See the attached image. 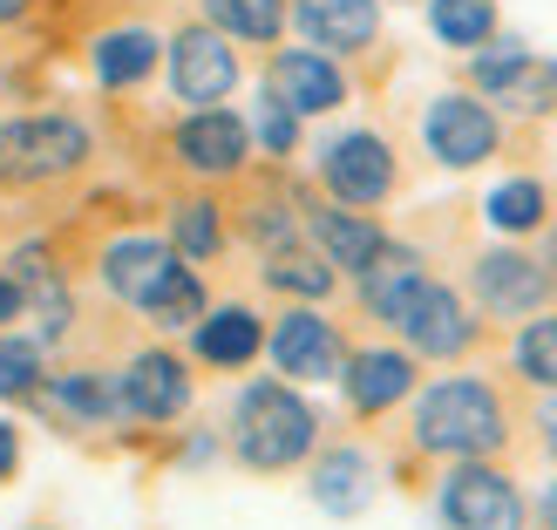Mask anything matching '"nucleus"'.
I'll return each instance as SVG.
<instances>
[{
	"label": "nucleus",
	"mask_w": 557,
	"mask_h": 530,
	"mask_svg": "<svg viewBox=\"0 0 557 530\" xmlns=\"http://www.w3.org/2000/svg\"><path fill=\"white\" fill-rule=\"evenodd\" d=\"M510 360H517V374L531 381V387L557 395V313H531V320H523Z\"/></svg>",
	"instance_id": "obj_29"
},
{
	"label": "nucleus",
	"mask_w": 557,
	"mask_h": 530,
	"mask_svg": "<svg viewBox=\"0 0 557 530\" xmlns=\"http://www.w3.org/2000/svg\"><path fill=\"white\" fill-rule=\"evenodd\" d=\"M184 272L190 266L177 259V245L157 238V232H123V238L102 245V286L116 293L123 306H136V313H150V306L171 293Z\"/></svg>",
	"instance_id": "obj_9"
},
{
	"label": "nucleus",
	"mask_w": 557,
	"mask_h": 530,
	"mask_svg": "<svg viewBox=\"0 0 557 530\" xmlns=\"http://www.w3.org/2000/svg\"><path fill=\"white\" fill-rule=\"evenodd\" d=\"M265 354L286 381H341V360H347V341L320 306H286L265 333Z\"/></svg>",
	"instance_id": "obj_10"
},
{
	"label": "nucleus",
	"mask_w": 557,
	"mask_h": 530,
	"mask_svg": "<svg viewBox=\"0 0 557 530\" xmlns=\"http://www.w3.org/2000/svg\"><path fill=\"white\" fill-rule=\"evenodd\" d=\"M265 96L286 102L299 123L306 116H333V109L347 102V69L333 62V54H320V48H272Z\"/></svg>",
	"instance_id": "obj_13"
},
{
	"label": "nucleus",
	"mask_w": 557,
	"mask_h": 530,
	"mask_svg": "<svg viewBox=\"0 0 557 530\" xmlns=\"http://www.w3.org/2000/svg\"><path fill=\"white\" fill-rule=\"evenodd\" d=\"M544 272H550V286H557V238H550V259H544Z\"/></svg>",
	"instance_id": "obj_41"
},
{
	"label": "nucleus",
	"mask_w": 557,
	"mask_h": 530,
	"mask_svg": "<svg viewBox=\"0 0 557 530\" xmlns=\"http://www.w3.org/2000/svg\"><path fill=\"white\" fill-rule=\"evenodd\" d=\"M422 252H414V245H395V238H387V252L368 266V272H360V306H368V313L387 326V313H395V306L414 293V286H422Z\"/></svg>",
	"instance_id": "obj_23"
},
{
	"label": "nucleus",
	"mask_w": 557,
	"mask_h": 530,
	"mask_svg": "<svg viewBox=\"0 0 557 530\" xmlns=\"http://www.w3.org/2000/svg\"><path fill=\"white\" fill-rule=\"evenodd\" d=\"M27 8H35V0H0V27H14V21H21Z\"/></svg>",
	"instance_id": "obj_40"
},
{
	"label": "nucleus",
	"mask_w": 557,
	"mask_h": 530,
	"mask_svg": "<svg viewBox=\"0 0 557 530\" xmlns=\"http://www.w3.org/2000/svg\"><path fill=\"white\" fill-rule=\"evenodd\" d=\"M245 238L259 245V252H286V245H299V211L293 205H278V198H259L252 211H245Z\"/></svg>",
	"instance_id": "obj_34"
},
{
	"label": "nucleus",
	"mask_w": 557,
	"mask_h": 530,
	"mask_svg": "<svg viewBox=\"0 0 557 530\" xmlns=\"http://www.w3.org/2000/svg\"><path fill=\"white\" fill-rule=\"evenodd\" d=\"M157 62H163V41L150 35V27H136V21L102 27V35L89 41V75L102 82V89H144V82L157 75Z\"/></svg>",
	"instance_id": "obj_22"
},
{
	"label": "nucleus",
	"mask_w": 557,
	"mask_h": 530,
	"mask_svg": "<svg viewBox=\"0 0 557 530\" xmlns=\"http://www.w3.org/2000/svg\"><path fill=\"white\" fill-rule=\"evenodd\" d=\"M537 429H544V449L557 456V395H544V402H537Z\"/></svg>",
	"instance_id": "obj_38"
},
{
	"label": "nucleus",
	"mask_w": 557,
	"mask_h": 530,
	"mask_svg": "<svg viewBox=\"0 0 557 530\" xmlns=\"http://www.w3.org/2000/svg\"><path fill=\"white\" fill-rule=\"evenodd\" d=\"M429 35L442 48H469V54H476L496 35V0H429Z\"/></svg>",
	"instance_id": "obj_28"
},
{
	"label": "nucleus",
	"mask_w": 557,
	"mask_h": 530,
	"mask_svg": "<svg viewBox=\"0 0 557 530\" xmlns=\"http://www.w3.org/2000/svg\"><path fill=\"white\" fill-rule=\"evenodd\" d=\"M205 306H211V299H205V279H198V272H184V279H177V286L150 306L144 320H150L157 333H190V326L205 320Z\"/></svg>",
	"instance_id": "obj_33"
},
{
	"label": "nucleus",
	"mask_w": 557,
	"mask_h": 530,
	"mask_svg": "<svg viewBox=\"0 0 557 530\" xmlns=\"http://www.w3.org/2000/svg\"><path fill=\"white\" fill-rule=\"evenodd\" d=\"M14 272V286H21V313L35 320V341L41 347H54L69 333V320H75V299H69V279H62V266H54L41 245H21V252L8 259Z\"/></svg>",
	"instance_id": "obj_19"
},
{
	"label": "nucleus",
	"mask_w": 557,
	"mask_h": 530,
	"mask_svg": "<svg viewBox=\"0 0 557 530\" xmlns=\"http://www.w3.org/2000/svg\"><path fill=\"white\" fill-rule=\"evenodd\" d=\"M163 69H171V96L190 109H218L238 89V48L218 35V27H177L163 41Z\"/></svg>",
	"instance_id": "obj_8"
},
{
	"label": "nucleus",
	"mask_w": 557,
	"mask_h": 530,
	"mask_svg": "<svg viewBox=\"0 0 557 530\" xmlns=\"http://www.w3.org/2000/svg\"><path fill=\"white\" fill-rule=\"evenodd\" d=\"M387 326L408 341V354L414 360H462L469 347H476V333H483V320L462 306V293L456 286H442V279H422L395 313H387Z\"/></svg>",
	"instance_id": "obj_6"
},
{
	"label": "nucleus",
	"mask_w": 557,
	"mask_h": 530,
	"mask_svg": "<svg viewBox=\"0 0 557 530\" xmlns=\"http://www.w3.org/2000/svg\"><path fill=\"white\" fill-rule=\"evenodd\" d=\"M171 150L190 177H238L245 163H252V123L238 116V109H190V116L171 130Z\"/></svg>",
	"instance_id": "obj_11"
},
{
	"label": "nucleus",
	"mask_w": 557,
	"mask_h": 530,
	"mask_svg": "<svg viewBox=\"0 0 557 530\" xmlns=\"http://www.w3.org/2000/svg\"><path fill=\"white\" fill-rule=\"evenodd\" d=\"M510 442V408L483 374H442L414 395V449L442 463H490Z\"/></svg>",
	"instance_id": "obj_1"
},
{
	"label": "nucleus",
	"mask_w": 557,
	"mask_h": 530,
	"mask_svg": "<svg viewBox=\"0 0 557 530\" xmlns=\"http://www.w3.org/2000/svg\"><path fill=\"white\" fill-rule=\"evenodd\" d=\"M320 184H326V205H347V211H374L395 198L401 184V163H395V144L381 130H341L320 144Z\"/></svg>",
	"instance_id": "obj_4"
},
{
	"label": "nucleus",
	"mask_w": 557,
	"mask_h": 530,
	"mask_svg": "<svg viewBox=\"0 0 557 530\" xmlns=\"http://www.w3.org/2000/svg\"><path fill=\"white\" fill-rule=\"evenodd\" d=\"M299 232L313 238V252L333 266V272H368L381 252H387V232L374 225V211H347V205H299Z\"/></svg>",
	"instance_id": "obj_18"
},
{
	"label": "nucleus",
	"mask_w": 557,
	"mask_h": 530,
	"mask_svg": "<svg viewBox=\"0 0 557 530\" xmlns=\"http://www.w3.org/2000/svg\"><path fill=\"white\" fill-rule=\"evenodd\" d=\"M414 381H422V374H414V354L408 347H354L341 360V395H347V408L360 415V422L401 408L414 395Z\"/></svg>",
	"instance_id": "obj_15"
},
{
	"label": "nucleus",
	"mask_w": 557,
	"mask_h": 530,
	"mask_svg": "<svg viewBox=\"0 0 557 530\" xmlns=\"http://www.w3.org/2000/svg\"><path fill=\"white\" fill-rule=\"evenodd\" d=\"M469 293H476V306L490 320H531L550 299V272H544L537 252L496 245V252H483L476 266H469Z\"/></svg>",
	"instance_id": "obj_12"
},
{
	"label": "nucleus",
	"mask_w": 557,
	"mask_h": 530,
	"mask_svg": "<svg viewBox=\"0 0 557 530\" xmlns=\"http://www.w3.org/2000/svg\"><path fill=\"white\" fill-rule=\"evenodd\" d=\"M41 415L54 429H109V422H123V395H116V374H102V368H69V374H41L35 395Z\"/></svg>",
	"instance_id": "obj_17"
},
{
	"label": "nucleus",
	"mask_w": 557,
	"mask_h": 530,
	"mask_svg": "<svg viewBox=\"0 0 557 530\" xmlns=\"http://www.w3.org/2000/svg\"><path fill=\"white\" fill-rule=\"evenodd\" d=\"M422 144L442 171H476V163L504 150V123H496V109L476 89H449L422 109Z\"/></svg>",
	"instance_id": "obj_7"
},
{
	"label": "nucleus",
	"mask_w": 557,
	"mask_h": 530,
	"mask_svg": "<svg viewBox=\"0 0 557 530\" xmlns=\"http://www.w3.org/2000/svg\"><path fill=\"white\" fill-rule=\"evenodd\" d=\"M523 62H531V48H523L517 35H490L476 54H469V82H476V96H483V102H496V96H504L510 82H517Z\"/></svg>",
	"instance_id": "obj_30"
},
{
	"label": "nucleus",
	"mask_w": 557,
	"mask_h": 530,
	"mask_svg": "<svg viewBox=\"0 0 557 530\" xmlns=\"http://www.w3.org/2000/svg\"><path fill=\"white\" fill-rule=\"evenodd\" d=\"M265 286H272V293H286L293 306H320L333 286H341V272H333L320 252H306V245H286V252H272V259H265Z\"/></svg>",
	"instance_id": "obj_26"
},
{
	"label": "nucleus",
	"mask_w": 557,
	"mask_h": 530,
	"mask_svg": "<svg viewBox=\"0 0 557 530\" xmlns=\"http://www.w3.org/2000/svg\"><path fill=\"white\" fill-rule=\"evenodd\" d=\"M374 490H381L374 456L354 449V442H333V449H320V456H313V477H306V496H313L326 517H360V510L374 504Z\"/></svg>",
	"instance_id": "obj_20"
},
{
	"label": "nucleus",
	"mask_w": 557,
	"mask_h": 530,
	"mask_svg": "<svg viewBox=\"0 0 557 530\" xmlns=\"http://www.w3.org/2000/svg\"><path fill=\"white\" fill-rule=\"evenodd\" d=\"M245 123H252V150H265V157H293L299 150V116L286 102H272L265 89H259V109Z\"/></svg>",
	"instance_id": "obj_35"
},
{
	"label": "nucleus",
	"mask_w": 557,
	"mask_h": 530,
	"mask_svg": "<svg viewBox=\"0 0 557 530\" xmlns=\"http://www.w3.org/2000/svg\"><path fill=\"white\" fill-rule=\"evenodd\" d=\"M8 320H21V286L0 272V333H8Z\"/></svg>",
	"instance_id": "obj_37"
},
{
	"label": "nucleus",
	"mask_w": 557,
	"mask_h": 530,
	"mask_svg": "<svg viewBox=\"0 0 557 530\" xmlns=\"http://www.w3.org/2000/svg\"><path fill=\"white\" fill-rule=\"evenodd\" d=\"M286 27H299L306 48L341 62L381 41V0H286Z\"/></svg>",
	"instance_id": "obj_16"
},
{
	"label": "nucleus",
	"mask_w": 557,
	"mask_h": 530,
	"mask_svg": "<svg viewBox=\"0 0 557 530\" xmlns=\"http://www.w3.org/2000/svg\"><path fill=\"white\" fill-rule=\"evenodd\" d=\"M483 218H490V232H504V238H531L550 218V190L537 177H504L483 198Z\"/></svg>",
	"instance_id": "obj_25"
},
{
	"label": "nucleus",
	"mask_w": 557,
	"mask_h": 530,
	"mask_svg": "<svg viewBox=\"0 0 557 530\" xmlns=\"http://www.w3.org/2000/svg\"><path fill=\"white\" fill-rule=\"evenodd\" d=\"M198 8H205V27L245 48H272L286 35V0H198Z\"/></svg>",
	"instance_id": "obj_24"
},
{
	"label": "nucleus",
	"mask_w": 557,
	"mask_h": 530,
	"mask_svg": "<svg viewBox=\"0 0 557 530\" xmlns=\"http://www.w3.org/2000/svg\"><path fill=\"white\" fill-rule=\"evenodd\" d=\"M537 523H544V530H557V477H550V483H544V496H537Z\"/></svg>",
	"instance_id": "obj_39"
},
{
	"label": "nucleus",
	"mask_w": 557,
	"mask_h": 530,
	"mask_svg": "<svg viewBox=\"0 0 557 530\" xmlns=\"http://www.w3.org/2000/svg\"><path fill=\"white\" fill-rule=\"evenodd\" d=\"M435 517L442 530H523L531 504L496 463H449V477L435 490Z\"/></svg>",
	"instance_id": "obj_5"
},
{
	"label": "nucleus",
	"mask_w": 557,
	"mask_h": 530,
	"mask_svg": "<svg viewBox=\"0 0 557 530\" xmlns=\"http://www.w3.org/2000/svg\"><path fill=\"white\" fill-rule=\"evenodd\" d=\"M320 449V415L299 395L293 381H252L238 387L232 402V456L259 477H278V469H299Z\"/></svg>",
	"instance_id": "obj_2"
},
{
	"label": "nucleus",
	"mask_w": 557,
	"mask_h": 530,
	"mask_svg": "<svg viewBox=\"0 0 557 530\" xmlns=\"http://www.w3.org/2000/svg\"><path fill=\"white\" fill-rule=\"evenodd\" d=\"M190 360L171 354V347H144L129 354V368L116 374V395H123V415L129 422H177L190 408Z\"/></svg>",
	"instance_id": "obj_14"
},
{
	"label": "nucleus",
	"mask_w": 557,
	"mask_h": 530,
	"mask_svg": "<svg viewBox=\"0 0 557 530\" xmlns=\"http://www.w3.org/2000/svg\"><path fill=\"white\" fill-rule=\"evenodd\" d=\"M96 136L82 130L75 116H8L0 123V184H54V177H75L89 163Z\"/></svg>",
	"instance_id": "obj_3"
},
{
	"label": "nucleus",
	"mask_w": 557,
	"mask_h": 530,
	"mask_svg": "<svg viewBox=\"0 0 557 530\" xmlns=\"http://www.w3.org/2000/svg\"><path fill=\"white\" fill-rule=\"evenodd\" d=\"M504 109H517V116H557V62H544V54H531V62L517 69V82L504 96H496Z\"/></svg>",
	"instance_id": "obj_32"
},
{
	"label": "nucleus",
	"mask_w": 557,
	"mask_h": 530,
	"mask_svg": "<svg viewBox=\"0 0 557 530\" xmlns=\"http://www.w3.org/2000/svg\"><path fill=\"white\" fill-rule=\"evenodd\" d=\"M171 245H177V259L211 266L218 252H225V211H218L211 198H184L171 211Z\"/></svg>",
	"instance_id": "obj_27"
},
{
	"label": "nucleus",
	"mask_w": 557,
	"mask_h": 530,
	"mask_svg": "<svg viewBox=\"0 0 557 530\" xmlns=\"http://www.w3.org/2000/svg\"><path fill=\"white\" fill-rule=\"evenodd\" d=\"M190 354L205 360V368H252V360L265 354V320L252 313V306H205V320L190 326Z\"/></svg>",
	"instance_id": "obj_21"
},
{
	"label": "nucleus",
	"mask_w": 557,
	"mask_h": 530,
	"mask_svg": "<svg viewBox=\"0 0 557 530\" xmlns=\"http://www.w3.org/2000/svg\"><path fill=\"white\" fill-rule=\"evenodd\" d=\"M14 469H21V429L0 415V483H14Z\"/></svg>",
	"instance_id": "obj_36"
},
{
	"label": "nucleus",
	"mask_w": 557,
	"mask_h": 530,
	"mask_svg": "<svg viewBox=\"0 0 557 530\" xmlns=\"http://www.w3.org/2000/svg\"><path fill=\"white\" fill-rule=\"evenodd\" d=\"M41 341L35 333H0V402H27L41 387Z\"/></svg>",
	"instance_id": "obj_31"
}]
</instances>
